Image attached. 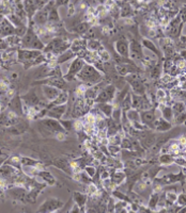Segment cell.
<instances>
[{"mask_svg":"<svg viewBox=\"0 0 186 213\" xmlns=\"http://www.w3.org/2000/svg\"><path fill=\"white\" fill-rule=\"evenodd\" d=\"M76 79L82 81L86 85L93 86L102 82V75L96 68L90 64H86L80 73L76 76Z\"/></svg>","mask_w":186,"mask_h":213,"instance_id":"obj_1","label":"cell"},{"mask_svg":"<svg viewBox=\"0 0 186 213\" xmlns=\"http://www.w3.org/2000/svg\"><path fill=\"white\" fill-rule=\"evenodd\" d=\"M116 87L112 84H108L103 87L97 97L95 98V103H112L115 101Z\"/></svg>","mask_w":186,"mask_h":213,"instance_id":"obj_2","label":"cell"},{"mask_svg":"<svg viewBox=\"0 0 186 213\" xmlns=\"http://www.w3.org/2000/svg\"><path fill=\"white\" fill-rule=\"evenodd\" d=\"M86 65V62L82 58H75L73 60V62L70 65V68L67 70V74L64 76V79L66 81H73L76 79V76L80 73V70L83 68V66Z\"/></svg>","mask_w":186,"mask_h":213,"instance_id":"obj_3","label":"cell"},{"mask_svg":"<svg viewBox=\"0 0 186 213\" xmlns=\"http://www.w3.org/2000/svg\"><path fill=\"white\" fill-rule=\"evenodd\" d=\"M18 61L22 63L26 64L25 68H28L29 66L32 65V62L34 59L42 54L41 51L39 50H31V49H19L18 50Z\"/></svg>","mask_w":186,"mask_h":213,"instance_id":"obj_4","label":"cell"},{"mask_svg":"<svg viewBox=\"0 0 186 213\" xmlns=\"http://www.w3.org/2000/svg\"><path fill=\"white\" fill-rule=\"evenodd\" d=\"M63 207V203L61 200L57 199V198H48L44 201L43 203L39 207L38 212H46V213H52L56 212L59 209Z\"/></svg>","mask_w":186,"mask_h":213,"instance_id":"obj_5","label":"cell"},{"mask_svg":"<svg viewBox=\"0 0 186 213\" xmlns=\"http://www.w3.org/2000/svg\"><path fill=\"white\" fill-rule=\"evenodd\" d=\"M42 124L45 127L46 129H48L52 132H66V129L63 128V126L61 125L60 120L55 119H45L42 120Z\"/></svg>","mask_w":186,"mask_h":213,"instance_id":"obj_6","label":"cell"},{"mask_svg":"<svg viewBox=\"0 0 186 213\" xmlns=\"http://www.w3.org/2000/svg\"><path fill=\"white\" fill-rule=\"evenodd\" d=\"M132 100H133V108L136 109L137 111H146L150 110L151 106L149 103L148 99L140 95H132Z\"/></svg>","mask_w":186,"mask_h":213,"instance_id":"obj_7","label":"cell"},{"mask_svg":"<svg viewBox=\"0 0 186 213\" xmlns=\"http://www.w3.org/2000/svg\"><path fill=\"white\" fill-rule=\"evenodd\" d=\"M15 35V27L6 17L2 16L1 18V38H10V36Z\"/></svg>","mask_w":186,"mask_h":213,"instance_id":"obj_8","label":"cell"},{"mask_svg":"<svg viewBox=\"0 0 186 213\" xmlns=\"http://www.w3.org/2000/svg\"><path fill=\"white\" fill-rule=\"evenodd\" d=\"M66 109H67V106L66 105H61V106H55V107H52L50 109L47 110V117H50V119H58L60 120L63 117V115L66 114Z\"/></svg>","mask_w":186,"mask_h":213,"instance_id":"obj_9","label":"cell"},{"mask_svg":"<svg viewBox=\"0 0 186 213\" xmlns=\"http://www.w3.org/2000/svg\"><path fill=\"white\" fill-rule=\"evenodd\" d=\"M140 117H141V122H142V124H145V125H146V126L151 127V128H153V127H154V123H155V120L157 119L155 110L142 111V112H141V114H140Z\"/></svg>","mask_w":186,"mask_h":213,"instance_id":"obj_10","label":"cell"},{"mask_svg":"<svg viewBox=\"0 0 186 213\" xmlns=\"http://www.w3.org/2000/svg\"><path fill=\"white\" fill-rule=\"evenodd\" d=\"M62 90L60 89H57L55 86H50V85H43V94L45 96V98L47 99L48 101L53 102V100L58 98L60 94H61Z\"/></svg>","mask_w":186,"mask_h":213,"instance_id":"obj_11","label":"cell"},{"mask_svg":"<svg viewBox=\"0 0 186 213\" xmlns=\"http://www.w3.org/2000/svg\"><path fill=\"white\" fill-rule=\"evenodd\" d=\"M38 83H42L44 85H50V86H55L57 89L62 90L66 86V79L62 77H49Z\"/></svg>","mask_w":186,"mask_h":213,"instance_id":"obj_12","label":"cell"},{"mask_svg":"<svg viewBox=\"0 0 186 213\" xmlns=\"http://www.w3.org/2000/svg\"><path fill=\"white\" fill-rule=\"evenodd\" d=\"M86 48H87V40L83 38H76L75 41L72 42V45L70 49L72 50L75 54H81V53H87L86 52Z\"/></svg>","mask_w":186,"mask_h":213,"instance_id":"obj_13","label":"cell"},{"mask_svg":"<svg viewBox=\"0 0 186 213\" xmlns=\"http://www.w3.org/2000/svg\"><path fill=\"white\" fill-rule=\"evenodd\" d=\"M116 50L122 58L129 57V43L126 40H119L116 42Z\"/></svg>","mask_w":186,"mask_h":213,"instance_id":"obj_14","label":"cell"},{"mask_svg":"<svg viewBox=\"0 0 186 213\" xmlns=\"http://www.w3.org/2000/svg\"><path fill=\"white\" fill-rule=\"evenodd\" d=\"M142 47L137 41H132L129 43V57L132 59H141L142 58Z\"/></svg>","mask_w":186,"mask_h":213,"instance_id":"obj_15","label":"cell"},{"mask_svg":"<svg viewBox=\"0 0 186 213\" xmlns=\"http://www.w3.org/2000/svg\"><path fill=\"white\" fill-rule=\"evenodd\" d=\"M48 16H49V12H47L46 10L42 9V10H39L38 12L34 14L32 19H33L34 24L42 27L48 22Z\"/></svg>","mask_w":186,"mask_h":213,"instance_id":"obj_16","label":"cell"},{"mask_svg":"<svg viewBox=\"0 0 186 213\" xmlns=\"http://www.w3.org/2000/svg\"><path fill=\"white\" fill-rule=\"evenodd\" d=\"M129 85L132 86V89H133L134 93L136 95H140V96H142V95L145 94V92H146L145 85H143V83L141 82L140 80L129 79Z\"/></svg>","mask_w":186,"mask_h":213,"instance_id":"obj_17","label":"cell"},{"mask_svg":"<svg viewBox=\"0 0 186 213\" xmlns=\"http://www.w3.org/2000/svg\"><path fill=\"white\" fill-rule=\"evenodd\" d=\"M94 107L103 113L106 119H109L112 115V111H113L112 103H95Z\"/></svg>","mask_w":186,"mask_h":213,"instance_id":"obj_18","label":"cell"},{"mask_svg":"<svg viewBox=\"0 0 186 213\" xmlns=\"http://www.w3.org/2000/svg\"><path fill=\"white\" fill-rule=\"evenodd\" d=\"M22 101H23L22 98L15 97V98H13L12 100L10 101V103H9L11 110L16 112L19 115H22L23 113H24V111H23V109H24V103H22Z\"/></svg>","mask_w":186,"mask_h":213,"instance_id":"obj_19","label":"cell"},{"mask_svg":"<svg viewBox=\"0 0 186 213\" xmlns=\"http://www.w3.org/2000/svg\"><path fill=\"white\" fill-rule=\"evenodd\" d=\"M67 100H69V94L66 92H61V94L58 96V98L56 100H53V102H50L49 105L47 106L48 109H50L52 107H55V106H61V105H66Z\"/></svg>","mask_w":186,"mask_h":213,"instance_id":"obj_20","label":"cell"},{"mask_svg":"<svg viewBox=\"0 0 186 213\" xmlns=\"http://www.w3.org/2000/svg\"><path fill=\"white\" fill-rule=\"evenodd\" d=\"M87 194L80 193V192H74V201L80 207L81 211L85 209V206L87 203Z\"/></svg>","mask_w":186,"mask_h":213,"instance_id":"obj_21","label":"cell"},{"mask_svg":"<svg viewBox=\"0 0 186 213\" xmlns=\"http://www.w3.org/2000/svg\"><path fill=\"white\" fill-rule=\"evenodd\" d=\"M153 128H154L155 130H159V131H166L171 128V125L169 124V122H167L166 119H157L155 120L154 127H153Z\"/></svg>","mask_w":186,"mask_h":213,"instance_id":"obj_22","label":"cell"},{"mask_svg":"<svg viewBox=\"0 0 186 213\" xmlns=\"http://www.w3.org/2000/svg\"><path fill=\"white\" fill-rule=\"evenodd\" d=\"M125 114H126L127 119L131 123H142L141 122L140 114H139V112L136 109H131V110H129L127 112H125Z\"/></svg>","mask_w":186,"mask_h":213,"instance_id":"obj_23","label":"cell"},{"mask_svg":"<svg viewBox=\"0 0 186 213\" xmlns=\"http://www.w3.org/2000/svg\"><path fill=\"white\" fill-rule=\"evenodd\" d=\"M39 176L46 182L47 184L49 186H55L56 184V179L52 176V174L48 173V172H45V171H40V173L38 174Z\"/></svg>","mask_w":186,"mask_h":213,"instance_id":"obj_24","label":"cell"},{"mask_svg":"<svg viewBox=\"0 0 186 213\" xmlns=\"http://www.w3.org/2000/svg\"><path fill=\"white\" fill-rule=\"evenodd\" d=\"M75 57V53H74L73 51H72L71 49L66 50V52H63L62 54H60L59 57H58V64H62V63H66V61H69V60L73 59V58Z\"/></svg>","mask_w":186,"mask_h":213,"instance_id":"obj_25","label":"cell"},{"mask_svg":"<svg viewBox=\"0 0 186 213\" xmlns=\"http://www.w3.org/2000/svg\"><path fill=\"white\" fill-rule=\"evenodd\" d=\"M87 49L89 51H99L102 49L101 43L95 40H87Z\"/></svg>","mask_w":186,"mask_h":213,"instance_id":"obj_26","label":"cell"},{"mask_svg":"<svg viewBox=\"0 0 186 213\" xmlns=\"http://www.w3.org/2000/svg\"><path fill=\"white\" fill-rule=\"evenodd\" d=\"M89 27L90 24L87 22H79L76 27H74V32L76 33H79V34H85L89 31Z\"/></svg>","mask_w":186,"mask_h":213,"instance_id":"obj_27","label":"cell"},{"mask_svg":"<svg viewBox=\"0 0 186 213\" xmlns=\"http://www.w3.org/2000/svg\"><path fill=\"white\" fill-rule=\"evenodd\" d=\"M121 107H122L121 109L123 110V112H127V111L131 110V109L133 108V100H132L131 95H127V96L123 99L122 102H121Z\"/></svg>","mask_w":186,"mask_h":213,"instance_id":"obj_28","label":"cell"},{"mask_svg":"<svg viewBox=\"0 0 186 213\" xmlns=\"http://www.w3.org/2000/svg\"><path fill=\"white\" fill-rule=\"evenodd\" d=\"M125 180V174L123 172H116L111 175V181L116 184H121Z\"/></svg>","mask_w":186,"mask_h":213,"instance_id":"obj_29","label":"cell"},{"mask_svg":"<svg viewBox=\"0 0 186 213\" xmlns=\"http://www.w3.org/2000/svg\"><path fill=\"white\" fill-rule=\"evenodd\" d=\"M121 117H122V109H121V107L118 105V103H116V105L113 106V111H112V115H111V119H115L116 122H120Z\"/></svg>","mask_w":186,"mask_h":213,"instance_id":"obj_30","label":"cell"},{"mask_svg":"<svg viewBox=\"0 0 186 213\" xmlns=\"http://www.w3.org/2000/svg\"><path fill=\"white\" fill-rule=\"evenodd\" d=\"M162 113H163V119H166L167 122H171L173 119V111L171 108L169 107H166V108H163L162 110Z\"/></svg>","mask_w":186,"mask_h":213,"instance_id":"obj_31","label":"cell"},{"mask_svg":"<svg viewBox=\"0 0 186 213\" xmlns=\"http://www.w3.org/2000/svg\"><path fill=\"white\" fill-rule=\"evenodd\" d=\"M6 164L12 165V166H14V167H16V168H19V166L22 165V158H19V157H16V156H13V157H11L8 161H6Z\"/></svg>","mask_w":186,"mask_h":213,"instance_id":"obj_32","label":"cell"},{"mask_svg":"<svg viewBox=\"0 0 186 213\" xmlns=\"http://www.w3.org/2000/svg\"><path fill=\"white\" fill-rule=\"evenodd\" d=\"M172 111H173L174 115H175V117L179 116V115H181V114H183V113H184L185 105L183 102H176L175 105L173 106Z\"/></svg>","mask_w":186,"mask_h":213,"instance_id":"obj_33","label":"cell"},{"mask_svg":"<svg viewBox=\"0 0 186 213\" xmlns=\"http://www.w3.org/2000/svg\"><path fill=\"white\" fill-rule=\"evenodd\" d=\"M60 22V17L59 14H58V11L56 8H53L49 13V16H48V22H52V24H56V22Z\"/></svg>","mask_w":186,"mask_h":213,"instance_id":"obj_34","label":"cell"},{"mask_svg":"<svg viewBox=\"0 0 186 213\" xmlns=\"http://www.w3.org/2000/svg\"><path fill=\"white\" fill-rule=\"evenodd\" d=\"M121 142H122V139H121L120 134H113V135H110L108 138V145H117V146H120Z\"/></svg>","mask_w":186,"mask_h":213,"instance_id":"obj_35","label":"cell"},{"mask_svg":"<svg viewBox=\"0 0 186 213\" xmlns=\"http://www.w3.org/2000/svg\"><path fill=\"white\" fill-rule=\"evenodd\" d=\"M22 165L23 166H36V167L39 168L40 163H39L38 161H36V160L31 159V158L24 157V158H22Z\"/></svg>","mask_w":186,"mask_h":213,"instance_id":"obj_36","label":"cell"},{"mask_svg":"<svg viewBox=\"0 0 186 213\" xmlns=\"http://www.w3.org/2000/svg\"><path fill=\"white\" fill-rule=\"evenodd\" d=\"M107 149H108L109 155L112 157L118 156L121 151L120 146H117V145H108V146H107Z\"/></svg>","mask_w":186,"mask_h":213,"instance_id":"obj_37","label":"cell"},{"mask_svg":"<svg viewBox=\"0 0 186 213\" xmlns=\"http://www.w3.org/2000/svg\"><path fill=\"white\" fill-rule=\"evenodd\" d=\"M142 44H143V46L148 48L149 50H152V51L154 52V53H156V54H159V49H157V48L155 47V45L152 43V42H150L149 40H143V41H142Z\"/></svg>","mask_w":186,"mask_h":213,"instance_id":"obj_38","label":"cell"},{"mask_svg":"<svg viewBox=\"0 0 186 213\" xmlns=\"http://www.w3.org/2000/svg\"><path fill=\"white\" fill-rule=\"evenodd\" d=\"M116 69H117L118 74H119V75H121V76H126L127 74L129 73V66L122 65V64H117V66H116Z\"/></svg>","mask_w":186,"mask_h":213,"instance_id":"obj_39","label":"cell"},{"mask_svg":"<svg viewBox=\"0 0 186 213\" xmlns=\"http://www.w3.org/2000/svg\"><path fill=\"white\" fill-rule=\"evenodd\" d=\"M99 60H101V62H107V61H109V59H110L109 52L107 51L106 49H104V48H102V49L99 50Z\"/></svg>","mask_w":186,"mask_h":213,"instance_id":"obj_40","label":"cell"},{"mask_svg":"<svg viewBox=\"0 0 186 213\" xmlns=\"http://www.w3.org/2000/svg\"><path fill=\"white\" fill-rule=\"evenodd\" d=\"M60 123L61 125L63 126V128L66 130H71L72 128L74 127V120H70V119H60Z\"/></svg>","mask_w":186,"mask_h":213,"instance_id":"obj_41","label":"cell"},{"mask_svg":"<svg viewBox=\"0 0 186 213\" xmlns=\"http://www.w3.org/2000/svg\"><path fill=\"white\" fill-rule=\"evenodd\" d=\"M85 172L88 176H89V177L93 178L95 175H96V168H95L93 165H88L85 167Z\"/></svg>","mask_w":186,"mask_h":213,"instance_id":"obj_42","label":"cell"},{"mask_svg":"<svg viewBox=\"0 0 186 213\" xmlns=\"http://www.w3.org/2000/svg\"><path fill=\"white\" fill-rule=\"evenodd\" d=\"M174 161L173 158L171 156H169V155H163L162 157L159 158V162L162 164H169V163H172V162Z\"/></svg>","mask_w":186,"mask_h":213,"instance_id":"obj_43","label":"cell"},{"mask_svg":"<svg viewBox=\"0 0 186 213\" xmlns=\"http://www.w3.org/2000/svg\"><path fill=\"white\" fill-rule=\"evenodd\" d=\"M159 194H153L152 196H151V199H150V203H149V207L151 208V209H154L155 207H156L157 203H159Z\"/></svg>","mask_w":186,"mask_h":213,"instance_id":"obj_44","label":"cell"},{"mask_svg":"<svg viewBox=\"0 0 186 213\" xmlns=\"http://www.w3.org/2000/svg\"><path fill=\"white\" fill-rule=\"evenodd\" d=\"M85 120L87 124L95 125V123H96V117H95V115L93 114V113L90 112V113H87V114H86Z\"/></svg>","mask_w":186,"mask_h":213,"instance_id":"obj_45","label":"cell"},{"mask_svg":"<svg viewBox=\"0 0 186 213\" xmlns=\"http://www.w3.org/2000/svg\"><path fill=\"white\" fill-rule=\"evenodd\" d=\"M120 147L123 148V149H131V148L133 147V144H132V142L129 139H122Z\"/></svg>","mask_w":186,"mask_h":213,"instance_id":"obj_46","label":"cell"},{"mask_svg":"<svg viewBox=\"0 0 186 213\" xmlns=\"http://www.w3.org/2000/svg\"><path fill=\"white\" fill-rule=\"evenodd\" d=\"M120 13H121V16H122V17H126V16H129V14L132 13L129 4H125V6H123V8H122V10L120 11Z\"/></svg>","mask_w":186,"mask_h":213,"instance_id":"obj_47","label":"cell"},{"mask_svg":"<svg viewBox=\"0 0 186 213\" xmlns=\"http://www.w3.org/2000/svg\"><path fill=\"white\" fill-rule=\"evenodd\" d=\"M112 196L116 198H118V200H123V201H126L127 200V197L124 195L123 193H121L119 191H112Z\"/></svg>","mask_w":186,"mask_h":213,"instance_id":"obj_48","label":"cell"},{"mask_svg":"<svg viewBox=\"0 0 186 213\" xmlns=\"http://www.w3.org/2000/svg\"><path fill=\"white\" fill-rule=\"evenodd\" d=\"M170 200V205L172 203H174V201H176L178 200V195L175 194V192H168L167 193V201H169Z\"/></svg>","mask_w":186,"mask_h":213,"instance_id":"obj_49","label":"cell"},{"mask_svg":"<svg viewBox=\"0 0 186 213\" xmlns=\"http://www.w3.org/2000/svg\"><path fill=\"white\" fill-rule=\"evenodd\" d=\"M160 76V68L159 65L154 66L152 68V71H151V77L154 78V79H156V78H159Z\"/></svg>","mask_w":186,"mask_h":213,"instance_id":"obj_50","label":"cell"},{"mask_svg":"<svg viewBox=\"0 0 186 213\" xmlns=\"http://www.w3.org/2000/svg\"><path fill=\"white\" fill-rule=\"evenodd\" d=\"M9 131H10V132L12 133V134H16V135H17V134H20V133L24 132L25 129L19 128L18 126H16V127H15V126H12L10 129H9Z\"/></svg>","mask_w":186,"mask_h":213,"instance_id":"obj_51","label":"cell"},{"mask_svg":"<svg viewBox=\"0 0 186 213\" xmlns=\"http://www.w3.org/2000/svg\"><path fill=\"white\" fill-rule=\"evenodd\" d=\"M74 129H75L76 131H81L83 129V123L81 122V120L79 119H76L74 120Z\"/></svg>","mask_w":186,"mask_h":213,"instance_id":"obj_52","label":"cell"},{"mask_svg":"<svg viewBox=\"0 0 186 213\" xmlns=\"http://www.w3.org/2000/svg\"><path fill=\"white\" fill-rule=\"evenodd\" d=\"M97 190H99L97 189V187L95 186L94 183H92V182L91 183H89V186H88V193L91 194V195H94V194L97 192Z\"/></svg>","mask_w":186,"mask_h":213,"instance_id":"obj_53","label":"cell"},{"mask_svg":"<svg viewBox=\"0 0 186 213\" xmlns=\"http://www.w3.org/2000/svg\"><path fill=\"white\" fill-rule=\"evenodd\" d=\"M120 11H119V9H118V6H113L112 8H111V10H110V14H111V16H113L115 18H118L119 17V15H120Z\"/></svg>","mask_w":186,"mask_h":213,"instance_id":"obj_54","label":"cell"},{"mask_svg":"<svg viewBox=\"0 0 186 213\" xmlns=\"http://www.w3.org/2000/svg\"><path fill=\"white\" fill-rule=\"evenodd\" d=\"M6 97L9 99V100H12L13 98H15V90L10 89L6 92Z\"/></svg>","mask_w":186,"mask_h":213,"instance_id":"obj_55","label":"cell"},{"mask_svg":"<svg viewBox=\"0 0 186 213\" xmlns=\"http://www.w3.org/2000/svg\"><path fill=\"white\" fill-rule=\"evenodd\" d=\"M178 203H180L181 206H186V194H181L178 197Z\"/></svg>","mask_w":186,"mask_h":213,"instance_id":"obj_56","label":"cell"},{"mask_svg":"<svg viewBox=\"0 0 186 213\" xmlns=\"http://www.w3.org/2000/svg\"><path fill=\"white\" fill-rule=\"evenodd\" d=\"M56 139H57L58 141H60V142H63L66 139V132H57V134H56Z\"/></svg>","mask_w":186,"mask_h":213,"instance_id":"obj_57","label":"cell"},{"mask_svg":"<svg viewBox=\"0 0 186 213\" xmlns=\"http://www.w3.org/2000/svg\"><path fill=\"white\" fill-rule=\"evenodd\" d=\"M110 178V174H109V172H107V171H105V172H103L102 173V175H101V180H107V179H109Z\"/></svg>","mask_w":186,"mask_h":213,"instance_id":"obj_58","label":"cell"},{"mask_svg":"<svg viewBox=\"0 0 186 213\" xmlns=\"http://www.w3.org/2000/svg\"><path fill=\"white\" fill-rule=\"evenodd\" d=\"M75 13V6L71 2V4H69V16L74 15Z\"/></svg>","mask_w":186,"mask_h":213,"instance_id":"obj_59","label":"cell"},{"mask_svg":"<svg viewBox=\"0 0 186 213\" xmlns=\"http://www.w3.org/2000/svg\"><path fill=\"white\" fill-rule=\"evenodd\" d=\"M157 96H159V98H165V96H166V95H165V92L163 91V90H159V91L157 92Z\"/></svg>","mask_w":186,"mask_h":213,"instance_id":"obj_60","label":"cell"},{"mask_svg":"<svg viewBox=\"0 0 186 213\" xmlns=\"http://www.w3.org/2000/svg\"><path fill=\"white\" fill-rule=\"evenodd\" d=\"M69 1H56V6H63V4H67Z\"/></svg>","mask_w":186,"mask_h":213,"instance_id":"obj_61","label":"cell"},{"mask_svg":"<svg viewBox=\"0 0 186 213\" xmlns=\"http://www.w3.org/2000/svg\"><path fill=\"white\" fill-rule=\"evenodd\" d=\"M180 141H181V143H182V144H185V143H186V139L184 138V136H183V138H181Z\"/></svg>","mask_w":186,"mask_h":213,"instance_id":"obj_62","label":"cell"},{"mask_svg":"<svg viewBox=\"0 0 186 213\" xmlns=\"http://www.w3.org/2000/svg\"><path fill=\"white\" fill-rule=\"evenodd\" d=\"M182 55H183V58H186V51H183L182 52Z\"/></svg>","mask_w":186,"mask_h":213,"instance_id":"obj_63","label":"cell"},{"mask_svg":"<svg viewBox=\"0 0 186 213\" xmlns=\"http://www.w3.org/2000/svg\"><path fill=\"white\" fill-rule=\"evenodd\" d=\"M12 77H13V78H16V77H17V74H13Z\"/></svg>","mask_w":186,"mask_h":213,"instance_id":"obj_64","label":"cell"}]
</instances>
